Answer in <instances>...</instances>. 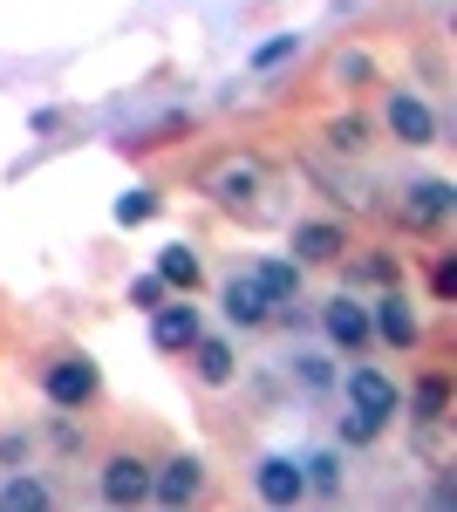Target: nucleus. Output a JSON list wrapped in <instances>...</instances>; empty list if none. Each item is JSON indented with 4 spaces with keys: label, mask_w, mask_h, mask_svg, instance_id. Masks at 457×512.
<instances>
[{
    "label": "nucleus",
    "mask_w": 457,
    "mask_h": 512,
    "mask_svg": "<svg viewBox=\"0 0 457 512\" xmlns=\"http://www.w3.org/2000/svg\"><path fill=\"white\" fill-rule=\"evenodd\" d=\"M451 212H457V185L451 178H417V185L403 192V226H410V233H437Z\"/></svg>",
    "instance_id": "423d86ee"
},
{
    "label": "nucleus",
    "mask_w": 457,
    "mask_h": 512,
    "mask_svg": "<svg viewBox=\"0 0 457 512\" xmlns=\"http://www.w3.org/2000/svg\"><path fill=\"white\" fill-rule=\"evenodd\" d=\"M219 308H226L232 328H260V321H273V301L260 294V280H253V274H232L226 287H219Z\"/></svg>",
    "instance_id": "f8f14e48"
},
{
    "label": "nucleus",
    "mask_w": 457,
    "mask_h": 512,
    "mask_svg": "<svg viewBox=\"0 0 457 512\" xmlns=\"http://www.w3.org/2000/svg\"><path fill=\"white\" fill-rule=\"evenodd\" d=\"M96 492H103V506H144L151 499V465L137 451H116V458H103V472H96Z\"/></svg>",
    "instance_id": "39448f33"
},
{
    "label": "nucleus",
    "mask_w": 457,
    "mask_h": 512,
    "mask_svg": "<svg viewBox=\"0 0 457 512\" xmlns=\"http://www.w3.org/2000/svg\"><path fill=\"white\" fill-rule=\"evenodd\" d=\"M457 294V260H437V301H451Z\"/></svg>",
    "instance_id": "cd10ccee"
},
{
    "label": "nucleus",
    "mask_w": 457,
    "mask_h": 512,
    "mask_svg": "<svg viewBox=\"0 0 457 512\" xmlns=\"http://www.w3.org/2000/svg\"><path fill=\"white\" fill-rule=\"evenodd\" d=\"M348 410H369V417H382V424H389V417L403 410V390H396L382 369H369V362H362V369H348Z\"/></svg>",
    "instance_id": "6e6552de"
},
{
    "label": "nucleus",
    "mask_w": 457,
    "mask_h": 512,
    "mask_svg": "<svg viewBox=\"0 0 457 512\" xmlns=\"http://www.w3.org/2000/svg\"><path fill=\"white\" fill-rule=\"evenodd\" d=\"M382 437V417H369V410H348L342 417V444H376Z\"/></svg>",
    "instance_id": "393cba45"
},
{
    "label": "nucleus",
    "mask_w": 457,
    "mask_h": 512,
    "mask_svg": "<svg viewBox=\"0 0 457 512\" xmlns=\"http://www.w3.org/2000/svg\"><path fill=\"white\" fill-rule=\"evenodd\" d=\"M157 212H164V198H157L151 185H130V192H123V198L110 205V219H116V226H144V219H157Z\"/></svg>",
    "instance_id": "a211bd4d"
},
{
    "label": "nucleus",
    "mask_w": 457,
    "mask_h": 512,
    "mask_svg": "<svg viewBox=\"0 0 457 512\" xmlns=\"http://www.w3.org/2000/svg\"><path fill=\"white\" fill-rule=\"evenodd\" d=\"M301 478H307V492L335 499V492H342V458H335V451H321V458H307V465H301Z\"/></svg>",
    "instance_id": "aec40b11"
},
{
    "label": "nucleus",
    "mask_w": 457,
    "mask_h": 512,
    "mask_svg": "<svg viewBox=\"0 0 457 512\" xmlns=\"http://www.w3.org/2000/svg\"><path fill=\"white\" fill-rule=\"evenodd\" d=\"M191 369H198V383H212V390H226L232 376H239V362H232V342L226 335H205V328H198V342H191Z\"/></svg>",
    "instance_id": "4468645a"
},
{
    "label": "nucleus",
    "mask_w": 457,
    "mask_h": 512,
    "mask_svg": "<svg viewBox=\"0 0 457 512\" xmlns=\"http://www.w3.org/2000/svg\"><path fill=\"white\" fill-rule=\"evenodd\" d=\"M294 55H301V35H273V41H260V48H253V69L267 76V69H280V62H294Z\"/></svg>",
    "instance_id": "4be33fe9"
},
{
    "label": "nucleus",
    "mask_w": 457,
    "mask_h": 512,
    "mask_svg": "<svg viewBox=\"0 0 457 512\" xmlns=\"http://www.w3.org/2000/svg\"><path fill=\"white\" fill-rule=\"evenodd\" d=\"M369 76H376V69H369L362 48H342V55H335V82H342V89H362Z\"/></svg>",
    "instance_id": "5701e85b"
},
{
    "label": "nucleus",
    "mask_w": 457,
    "mask_h": 512,
    "mask_svg": "<svg viewBox=\"0 0 457 512\" xmlns=\"http://www.w3.org/2000/svg\"><path fill=\"white\" fill-rule=\"evenodd\" d=\"M328 151L362 158V151H369V123H362V117H335V123H328Z\"/></svg>",
    "instance_id": "412c9836"
},
{
    "label": "nucleus",
    "mask_w": 457,
    "mask_h": 512,
    "mask_svg": "<svg viewBox=\"0 0 457 512\" xmlns=\"http://www.w3.org/2000/svg\"><path fill=\"white\" fill-rule=\"evenodd\" d=\"M253 492H260L267 506H301V499H307V478H301V465H294V458H260Z\"/></svg>",
    "instance_id": "ddd939ff"
},
{
    "label": "nucleus",
    "mask_w": 457,
    "mask_h": 512,
    "mask_svg": "<svg viewBox=\"0 0 457 512\" xmlns=\"http://www.w3.org/2000/svg\"><path fill=\"white\" fill-rule=\"evenodd\" d=\"M205 492V458H191V451H178V458H164L151 472V499L157 506H191Z\"/></svg>",
    "instance_id": "0eeeda50"
},
{
    "label": "nucleus",
    "mask_w": 457,
    "mask_h": 512,
    "mask_svg": "<svg viewBox=\"0 0 457 512\" xmlns=\"http://www.w3.org/2000/svg\"><path fill=\"white\" fill-rule=\"evenodd\" d=\"M342 253H348V233L335 219H301V226H294V260H301V267H335Z\"/></svg>",
    "instance_id": "9b49d317"
},
{
    "label": "nucleus",
    "mask_w": 457,
    "mask_h": 512,
    "mask_svg": "<svg viewBox=\"0 0 457 512\" xmlns=\"http://www.w3.org/2000/svg\"><path fill=\"white\" fill-rule=\"evenodd\" d=\"M294 376H301V390H328V383H335L328 355H294Z\"/></svg>",
    "instance_id": "b1692460"
},
{
    "label": "nucleus",
    "mask_w": 457,
    "mask_h": 512,
    "mask_svg": "<svg viewBox=\"0 0 457 512\" xmlns=\"http://www.w3.org/2000/svg\"><path fill=\"white\" fill-rule=\"evenodd\" d=\"M382 123H389V137H396L403 151H430V144H437V110L423 103L417 89H389Z\"/></svg>",
    "instance_id": "f03ea898"
},
{
    "label": "nucleus",
    "mask_w": 457,
    "mask_h": 512,
    "mask_svg": "<svg viewBox=\"0 0 457 512\" xmlns=\"http://www.w3.org/2000/svg\"><path fill=\"white\" fill-rule=\"evenodd\" d=\"M41 390H48L55 410H82L89 396L103 390V376H96V362H89V355H55V362L41 369Z\"/></svg>",
    "instance_id": "7ed1b4c3"
},
{
    "label": "nucleus",
    "mask_w": 457,
    "mask_h": 512,
    "mask_svg": "<svg viewBox=\"0 0 457 512\" xmlns=\"http://www.w3.org/2000/svg\"><path fill=\"white\" fill-rule=\"evenodd\" d=\"M171 294H198V280H205V267H198V253H191L185 239H171V246H157V267H151Z\"/></svg>",
    "instance_id": "2eb2a0df"
},
{
    "label": "nucleus",
    "mask_w": 457,
    "mask_h": 512,
    "mask_svg": "<svg viewBox=\"0 0 457 512\" xmlns=\"http://www.w3.org/2000/svg\"><path fill=\"white\" fill-rule=\"evenodd\" d=\"M157 301H171V287H164L157 274H137V280H130V308H144V315H151Z\"/></svg>",
    "instance_id": "a878e982"
},
{
    "label": "nucleus",
    "mask_w": 457,
    "mask_h": 512,
    "mask_svg": "<svg viewBox=\"0 0 457 512\" xmlns=\"http://www.w3.org/2000/svg\"><path fill=\"white\" fill-rule=\"evenodd\" d=\"M369 335L389 342V349H417L423 342V321H417V301L403 287H382V301L369 308Z\"/></svg>",
    "instance_id": "20e7f679"
},
{
    "label": "nucleus",
    "mask_w": 457,
    "mask_h": 512,
    "mask_svg": "<svg viewBox=\"0 0 457 512\" xmlns=\"http://www.w3.org/2000/svg\"><path fill=\"white\" fill-rule=\"evenodd\" d=\"M321 328H328V342H335V349H348V355L376 342V335H369V308H362L355 294H335V301L321 308Z\"/></svg>",
    "instance_id": "9d476101"
},
{
    "label": "nucleus",
    "mask_w": 457,
    "mask_h": 512,
    "mask_svg": "<svg viewBox=\"0 0 457 512\" xmlns=\"http://www.w3.org/2000/svg\"><path fill=\"white\" fill-rule=\"evenodd\" d=\"M410 410H417V424H444V410H451V376H423L417 396H410Z\"/></svg>",
    "instance_id": "f3484780"
},
{
    "label": "nucleus",
    "mask_w": 457,
    "mask_h": 512,
    "mask_svg": "<svg viewBox=\"0 0 457 512\" xmlns=\"http://www.w3.org/2000/svg\"><path fill=\"white\" fill-rule=\"evenodd\" d=\"M205 198H212L219 212H246V219H260L267 164H260V158H219L212 171H205Z\"/></svg>",
    "instance_id": "f257e3e1"
},
{
    "label": "nucleus",
    "mask_w": 457,
    "mask_h": 512,
    "mask_svg": "<svg viewBox=\"0 0 457 512\" xmlns=\"http://www.w3.org/2000/svg\"><path fill=\"white\" fill-rule=\"evenodd\" d=\"M151 342L164 355H185L191 342H198V308H191V294H185V301H157V308H151Z\"/></svg>",
    "instance_id": "1a4fd4ad"
},
{
    "label": "nucleus",
    "mask_w": 457,
    "mask_h": 512,
    "mask_svg": "<svg viewBox=\"0 0 457 512\" xmlns=\"http://www.w3.org/2000/svg\"><path fill=\"white\" fill-rule=\"evenodd\" d=\"M48 506V485H41V478H7V485H0V512H41Z\"/></svg>",
    "instance_id": "6ab92c4d"
},
{
    "label": "nucleus",
    "mask_w": 457,
    "mask_h": 512,
    "mask_svg": "<svg viewBox=\"0 0 457 512\" xmlns=\"http://www.w3.org/2000/svg\"><path fill=\"white\" fill-rule=\"evenodd\" d=\"M253 280H260V294H267L273 308H294L301 301V260H260Z\"/></svg>",
    "instance_id": "dca6fc26"
},
{
    "label": "nucleus",
    "mask_w": 457,
    "mask_h": 512,
    "mask_svg": "<svg viewBox=\"0 0 457 512\" xmlns=\"http://www.w3.org/2000/svg\"><path fill=\"white\" fill-rule=\"evenodd\" d=\"M355 274H362V280H376V287H396V260H389V253H369V260H362Z\"/></svg>",
    "instance_id": "bb28decb"
}]
</instances>
